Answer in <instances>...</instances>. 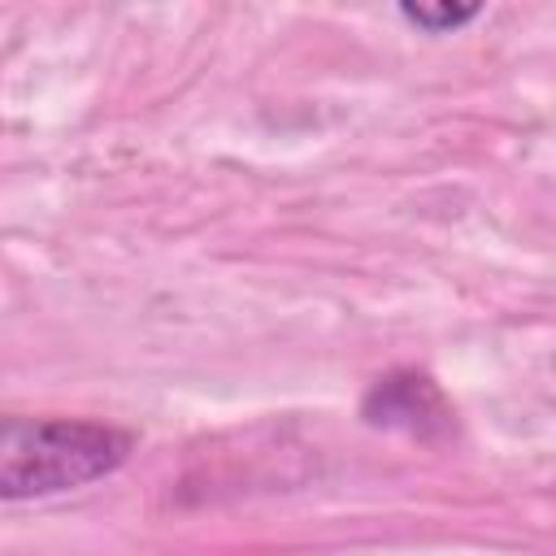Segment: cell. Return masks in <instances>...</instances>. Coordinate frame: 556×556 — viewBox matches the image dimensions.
Segmentation results:
<instances>
[{"label": "cell", "instance_id": "6da1fadb", "mask_svg": "<svg viewBox=\"0 0 556 556\" xmlns=\"http://www.w3.org/2000/svg\"><path fill=\"white\" fill-rule=\"evenodd\" d=\"M130 456V434L104 421L9 417L0 430V495L39 500L87 486Z\"/></svg>", "mask_w": 556, "mask_h": 556}, {"label": "cell", "instance_id": "7a4b0ae2", "mask_svg": "<svg viewBox=\"0 0 556 556\" xmlns=\"http://www.w3.org/2000/svg\"><path fill=\"white\" fill-rule=\"evenodd\" d=\"M361 417L374 430H395V434L426 439V443L452 434L456 426V413L443 400V391L417 369H395L378 378L361 400Z\"/></svg>", "mask_w": 556, "mask_h": 556}, {"label": "cell", "instance_id": "3957f363", "mask_svg": "<svg viewBox=\"0 0 556 556\" xmlns=\"http://www.w3.org/2000/svg\"><path fill=\"white\" fill-rule=\"evenodd\" d=\"M413 26H421V30H430V35H447V30H456V26H465V22H473L482 9L478 4H404L400 9Z\"/></svg>", "mask_w": 556, "mask_h": 556}]
</instances>
